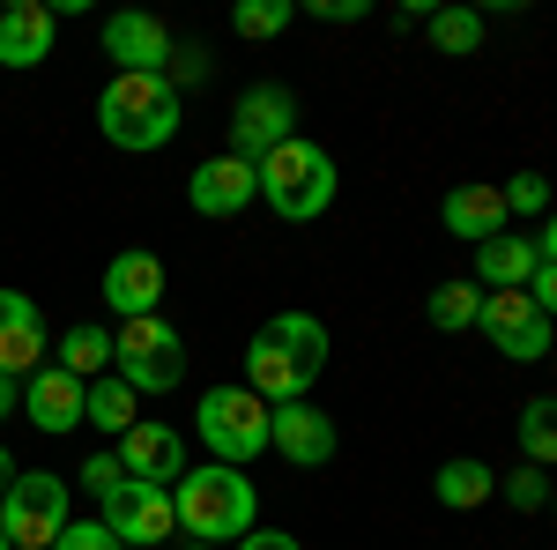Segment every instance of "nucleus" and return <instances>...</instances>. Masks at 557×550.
<instances>
[{"instance_id":"bb28decb","label":"nucleus","mask_w":557,"mask_h":550,"mask_svg":"<svg viewBox=\"0 0 557 550\" xmlns=\"http://www.w3.org/2000/svg\"><path fill=\"white\" fill-rule=\"evenodd\" d=\"M290 23H298V0H238V8H231V30H238V38H283V30H290Z\"/></svg>"},{"instance_id":"a878e982","label":"nucleus","mask_w":557,"mask_h":550,"mask_svg":"<svg viewBox=\"0 0 557 550\" xmlns=\"http://www.w3.org/2000/svg\"><path fill=\"white\" fill-rule=\"evenodd\" d=\"M475 313H483V291H475L469 276H454V283H438V291H431V328H446V335L475 328Z\"/></svg>"},{"instance_id":"5701e85b","label":"nucleus","mask_w":557,"mask_h":550,"mask_svg":"<svg viewBox=\"0 0 557 550\" xmlns=\"http://www.w3.org/2000/svg\"><path fill=\"white\" fill-rule=\"evenodd\" d=\"M52 365H60V372H75V380H104V372H112V328H97V320L67 328Z\"/></svg>"},{"instance_id":"cd10ccee","label":"nucleus","mask_w":557,"mask_h":550,"mask_svg":"<svg viewBox=\"0 0 557 550\" xmlns=\"http://www.w3.org/2000/svg\"><path fill=\"white\" fill-rule=\"evenodd\" d=\"M498 491H506V506H513V513H543V506H550V476H543L535 462H520L513 476H498Z\"/></svg>"},{"instance_id":"0eeeda50","label":"nucleus","mask_w":557,"mask_h":550,"mask_svg":"<svg viewBox=\"0 0 557 550\" xmlns=\"http://www.w3.org/2000/svg\"><path fill=\"white\" fill-rule=\"evenodd\" d=\"M97 521H104V528H112L127 550H157L178 528V506H172V491H164V484L127 476L120 491H104V499H97Z\"/></svg>"},{"instance_id":"58836bf2","label":"nucleus","mask_w":557,"mask_h":550,"mask_svg":"<svg viewBox=\"0 0 557 550\" xmlns=\"http://www.w3.org/2000/svg\"><path fill=\"white\" fill-rule=\"evenodd\" d=\"M550 513H557V476H550Z\"/></svg>"},{"instance_id":"f03ea898","label":"nucleus","mask_w":557,"mask_h":550,"mask_svg":"<svg viewBox=\"0 0 557 550\" xmlns=\"http://www.w3.org/2000/svg\"><path fill=\"white\" fill-rule=\"evenodd\" d=\"M97 134L127 157H149L178 134V89L172 75H112L97 89Z\"/></svg>"},{"instance_id":"37998d69","label":"nucleus","mask_w":557,"mask_h":550,"mask_svg":"<svg viewBox=\"0 0 557 550\" xmlns=\"http://www.w3.org/2000/svg\"><path fill=\"white\" fill-rule=\"evenodd\" d=\"M550 357H557V350H550Z\"/></svg>"},{"instance_id":"f704fd0d","label":"nucleus","mask_w":557,"mask_h":550,"mask_svg":"<svg viewBox=\"0 0 557 550\" xmlns=\"http://www.w3.org/2000/svg\"><path fill=\"white\" fill-rule=\"evenodd\" d=\"M238 550H305L298 536H275V528H253V536H238Z\"/></svg>"},{"instance_id":"20e7f679","label":"nucleus","mask_w":557,"mask_h":550,"mask_svg":"<svg viewBox=\"0 0 557 550\" xmlns=\"http://www.w3.org/2000/svg\"><path fill=\"white\" fill-rule=\"evenodd\" d=\"M268 424H275V410L260 402L253 387H209L201 402H194V431H201V447H209L223 468H246L268 454Z\"/></svg>"},{"instance_id":"473e14b6","label":"nucleus","mask_w":557,"mask_h":550,"mask_svg":"<svg viewBox=\"0 0 557 550\" xmlns=\"http://www.w3.org/2000/svg\"><path fill=\"white\" fill-rule=\"evenodd\" d=\"M528 297H535V313H543V320H557V268H550V260H535V276H528Z\"/></svg>"},{"instance_id":"f257e3e1","label":"nucleus","mask_w":557,"mask_h":550,"mask_svg":"<svg viewBox=\"0 0 557 550\" xmlns=\"http://www.w3.org/2000/svg\"><path fill=\"white\" fill-rule=\"evenodd\" d=\"M172 506H178V528L194 536V543H238V536H253V521H260V491H253V476L246 468H186L172 484Z\"/></svg>"},{"instance_id":"c85d7f7f","label":"nucleus","mask_w":557,"mask_h":550,"mask_svg":"<svg viewBox=\"0 0 557 550\" xmlns=\"http://www.w3.org/2000/svg\"><path fill=\"white\" fill-rule=\"evenodd\" d=\"M498 194H506V216H550V179L543 171H513Z\"/></svg>"},{"instance_id":"6e6552de","label":"nucleus","mask_w":557,"mask_h":550,"mask_svg":"<svg viewBox=\"0 0 557 550\" xmlns=\"http://www.w3.org/2000/svg\"><path fill=\"white\" fill-rule=\"evenodd\" d=\"M298 134V97L283 83H253L238 89V112H231V157H246V164H260L268 149H283Z\"/></svg>"},{"instance_id":"ddd939ff","label":"nucleus","mask_w":557,"mask_h":550,"mask_svg":"<svg viewBox=\"0 0 557 550\" xmlns=\"http://www.w3.org/2000/svg\"><path fill=\"white\" fill-rule=\"evenodd\" d=\"M186 201L201 216H246L260 201V171L246 164V157H209V164H194V179H186Z\"/></svg>"},{"instance_id":"e433bc0d","label":"nucleus","mask_w":557,"mask_h":550,"mask_svg":"<svg viewBox=\"0 0 557 550\" xmlns=\"http://www.w3.org/2000/svg\"><path fill=\"white\" fill-rule=\"evenodd\" d=\"M535 254H543V260H550V268H557V209L543 216V239H535Z\"/></svg>"},{"instance_id":"a19ab883","label":"nucleus","mask_w":557,"mask_h":550,"mask_svg":"<svg viewBox=\"0 0 557 550\" xmlns=\"http://www.w3.org/2000/svg\"><path fill=\"white\" fill-rule=\"evenodd\" d=\"M0 550H15V543H8V536H0Z\"/></svg>"},{"instance_id":"ea45409f","label":"nucleus","mask_w":557,"mask_h":550,"mask_svg":"<svg viewBox=\"0 0 557 550\" xmlns=\"http://www.w3.org/2000/svg\"><path fill=\"white\" fill-rule=\"evenodd\" d=\"M186 550H215V543H186Z\"/></svg>"},{"instance_id":"c9c22d12","label":"nucleus","mask_w":557,"mask_h":550,"mask_svg":"<svg viewBox=\"0 0 557 550\" xmlns=\"http://www.w3.org/2000/svg\"><path fill=\"white\" fill-rule=\"evenodd\" d=\"M15 410H23V380H8V372H0V417H15Z\"/></svg>"},{"instance_id":"9b49d317","label":"nucleus","mask_w":557,"mask_h":550,"mask_svg":"<svg viewBox=\"0 0 557 550\" xmlns=\"http://www.w3.org/2000/svg\"><path fill=\"white\" fill-rule=\"evenodd\" d=\"M97 45H104V60H120V75H164V68H172V30H164L157 15H141V8L104 15Z\"/></svg>"},{"instance_id":"2eb2a0df","label":"nucleus","mask_w":557,"mask_h":550,"mask_svg":"<svg viewBox=\"0 0 557 550\" xmlns=\"http://www.w3.org/2000/svg\"><path fill=\"white\" fill-rule=\"evenodd\" d=\"M112 454H120V468H127V476H141V484H164V491L186 476V439H178V424H157V417H141L127 439L112 447Z\"/></svg>"},{"instance_id":"f8f14e48","label":"nucleus","mask_w":557,"mask_h":550,"mask_svg":"<svg viewBox=\"0 0 557 550\" xmlns=\"http://www.w3.org/2000/svg\"><path fill=\"white\" fill-rule=\"evenodd\" d=\"M268 447H275L290 468H327L335 447H343V431H335L327 410H312V402H283L275 424H268Z\"/></svg>"},{"instance_id":"6ab92c4d","label":"nucleus","mask_w":557,"mask_h":550,"mask_svg":"<svg viewBox=\"0 0 557 550\" xmlns=\"http://www.w3.org/2000/svg\"><path fill=\"white\" fill-rule=\"evenodd\" d=\"M535 239H513V231H498V239H483L475 246V276L469 283H483V291H528V276H535Z\"/></svg>"},{"instance_id":"9d476101","label":"nucleus","mask_w":557,"mask_h":550,"mask_svg":"<svg viewBox=\"0 0 557 550\" xmlns=\"http://www.w3.org/2000/svg\"><path fill=\"white\" fill-rule=\"evenodd\" d=\"M312 380H320V365H305L298 350H283V342L268 335V328L246 342V387H253L268 410H283V402H305V394H312Z\"/></svg>"},{"instance_id":"72a5a7b5","label":"nucleus","mask_w":557,"mask_h":550,"mask_svg":"<svg viewBox=\"0 0 557 550\" xmlns=\"http://www.w3.org/2000/svg\"><path fill=\"white\" fill-rule=\"evenodd\" d=\"M305 8H312L320 23H364V15H372V0H305Z\"/></svg>"},{"instance_id":"c756f323","label":"nucleus","mask_w":557,"mask_h":550,"mask_svg":"<svg viewBox=\"0 0 557 550\" xmlns=\"http://www.w3.org/2000/svg\"><path fill=\"white\" fill-rule=\"evenodd\" d=\"M52 550H127V543H120V536H112L104 521H67V528H60V543H52Z\"/></svg>"},{"instance_id":"aec40b11","label":"nucleus","mask_w":557,"mask_h":550,"mask_svg":"<svg viewBox=\"0 0 557 550\" xmlns=\"http://www.w3.org/2000/svg\"><path fill=\"white\" fill-rule=\"evenodd\" d=\"M438 216H446V231H454V239L483 246V239H498V231H506V194H498V186H454Z\"/></svg>"},{"instance_id":"7c9ffc66","label":"nucleus","mask_w":557,"mask_h":550,"mask_svg":"<svg viewBox=\"0 0 557 550\" xmlns=\"http://www.w3.org/2000/svg\"><path fill=\"white\" fill-rule=\"evenodd\" d=\"M120 484H127L120 454H89V462H83V491H89V499H104V491H120Z\"/></svg>"},{"instance_id":"4be33fe9","label":"nucleus","mask_w":557,"mask_h":550,"mask_svg":"<svg viewBox=\"0 0 557 550\" xmlns=\"http://www.w3.org/2000/svg\"><path fill=\"white\" fill-rule=\"evenodd\" d=\"M83 424L112 431V439H127L134 424H141V394H134L120 372H104V380H89V417H83Z\"/></svg>"},{"instance_id":"423d86ee","label":"nucleus","mask_w":557,"mask_h":550,"mask_svg":"<svg viewBox=\"0 0 557 550\" xmlns=\"http://www.w3.org/2000/svg\"><path fill=\"white\" fill-rule=\"evenodd\" d=\"M112 372L134 387V394H172L186 380V342L164 313H141V320H120L112 335Z\"/></svg>"},{"instance_id":"a211bd4d","label":"nucleus","mask_w":557,"mask_h":550,"mask_svg":"<svg viewBox=\"0 0 557 550\" xmlns=\"http://www.w3.org/2000/svg\"><path fill=\"white\" fill-rule=\"evenodd\" d=\"M157 297H164V260L157 254H120L112 268H104V305H112L120 320L157 313Z\"/></svg>"},{"instance_id":"1a4fd4ad","label":"nucleus","mask_w":557,"mask_h":550,"mask_svg":"<svg viewBox=\"0 0 557 550\" xmlns=\"http://www.w3.org/2000/svg\"><path fill=\"white\" fill-rule=\"evenodd\" d=\"M475 328L491 335V350H498V357H513V365H535V357H550V350H557L550 320L535 313V297H528V291H483Z\"/></svg>"},{"instance_id":"4468645a","label":"nucleus","mask_w":557,"mask_h":550,"mask_svg":"<svg viewBox=\"0 0 557 550\" xmlns=\"http://www.w3.org/2000/svg\"><path fill=\"white\" fill-rule=\"evenodd\" d=\"M23 417L38 424V431H75V424L89 417V380H75V372H60V365H38L30 380H23Z\"/></svg>"},{"instance_id":"393cba45","label":"nucleus","mask_w":557,"mask_h":550,"mask_svg":"<svg viewBox=\"0 0 557 550\" xmlns=\"http://www.w3.org/2000/svg\"><path fill=\"white\" fill-rule=\"evenodd\" d=\"M431 45H438V52H446V60H469L475 45H483V15H475V8H431Z\"/></svg>"},{"instance_id":"b1692460","label":"nucleus","mask_w":557,"mask_h":550,"mask_svg":"<svg viewBox=\"0 0 557 550\" xmlns=\"http://www.w3.org/2000/svg\"><path fill=\"white\" fill-rule=\"evenodd\" d=\"M520 462L557 468V394H535V402H520Z\"/></svg>"},{"instance_id":"7ed1b4c3","label":"nucleus","mask_w":557,"mask_h":550,"mask_svg":"<svg viewBox=\"0 0 557 550\" xmlns=\"http://www.w3.org/2000/svg\"><path fill=\"white\" fill-rule=\"evenodd\" d=\"M253 171H260V201L283 223H312V216L335 209V157L320 142H305V134H290L283 149H268Z\"/></svg>"},{"instance_id":"39448f33","label":"nucleus","mask_w":557,"mask_h":550,"mask_svg":"<svg viewBox=\"0 0 557 550\" xmlns=\"http://www.w3.org/2000/svg\"><path fill=\"white\" fill-rule=\"evenodd\" d=\"M67 521H75L67 476H52V468H15V484H8V499H0V536L15 550H52Z\"/></svg>"},{"instance_id":"79ce46f5","label":"nucleus","mask_w":557,"mask_h":550,"mask_svg":"<svg viewBox=\"0 0 557 550\" xmlns=\"http://www.w3.org/2000/svg\"><path fill=\"white\" fill-rule=\"evenodd\" d=\"M0 15H8V8H0Z\"/></svg>"},{"instance_id":"2f4dec72","label":"nucleus","mask_w":557,"mask_h":550,"mask_svg":"<svg viewBox=\"0 0 557 550\" xmlns=\"http://www.w3.org/2000/svg\"><path fill=\"white\" fill-rule=\"evenodd\" d=\"M164 75H172V89L201 83V75H209V52H201V45H172V68H164Z\"/></svg>"},{"instance_id":"f3484780","label":"nucleus","mask_w":557,"mask_h":550,"mask_svg":"<svg viewBox=\"0 0 557 550\" xmlns=\"http://www.w3.org/2000/svg\"><path fill=\"white\" fill-rule=\"evenodd\" d=\"M52 38H60V15L45 8V0H8V15H0V68H38L52 60Z\"/></svg>"},{"instance_id":"4c0bfd02","label":"nucleus","mask_w":557,"mask_h":550,"mask_svg":"<svg viewBox=\"0 0 557 550\" xmlns=\"http://www.w3.org/2000/svg\"><path fill=\"white\" fill-rule=\"evenodd\" d=\"M8 484H15V462H8V447H0V499H8Z\"/></svg>"},{"instance_id":"412c9836","label":"nucleus","mask_w":557,"mask_h":550,"mask_svg":"<svg viewBox=\"0 0 557 550\" xmlns=\"http://www.w3.org/2000/svg\"><path fill=\"white\" fill-rule=\"evenodd\" d=\"M431 491H438V506H446V513H475V506L498 499V468L475 462V454H454V462H438Z\"/></svg>"},{"instance_id":"dca6fc26","label":"nucleus","mask_w":557,"mask_h":550,"mask_svg":"<svg viewBox=\"0 0 557 550\" xmlns=\"http://www.w3.org/2000/svg\"><path fill=\"white\" fill-rule=\"evenodd\" d=\"M38 365H45V313H38V297L0 291V372H8V380H30Z\"/></svg>"}]
</instances>
